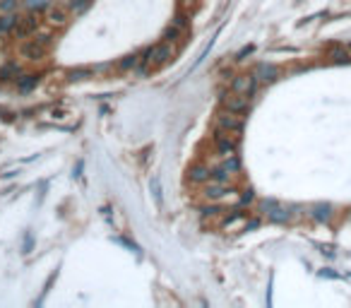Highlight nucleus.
<instances>
[{
  "instance_id": "25",
  "label": "nucleus",
  "mask_w": 351,
  "mask_h": 308,
  "mask_svg": "<svg viewBox=\"0 0 351 308\" xmlns=\"http://www.w3.org/2000/svg\"><path fill=\"white\" fill-rule=\"evenodd\" d=\"M253 51H255V46L253 44H248V46H243V48H240L238 53H236V60H245V58H248L250 53H253Z\"/></svg>"
},
{
  "instance_id": "26",
  "label": "nucleus",
  "mask_w": 351,
  "mask_h": 308,
  "mask_svg": "<svg viewBox=\"0 0 351 308\" xmlns=\"http://www.w3.org/2000/svg\"><path fill=\"white\" fill-rule=\"evenodd\" d=\"M258 227H260V217L245 219V224H243V229H240V231H253V229H258Z\"/></svg>"
},
{
  "instance_id": "19",
  "label": "nucleus",
  "mask_w": 351,
  "mask_h": 308,
  "mask_svg": "<svg viewBox=\"0 0 351 308\" xmlns=\"http://www.w3.org/2000/svg\"><path fill=\"white\" fill-rule=\"evenodd\" d=\"M171 24L178 27L181 32H188V29H190V12H188V10H178L173 15V19H171Z\"/></svg>"
},
{
  "instance_id": "2",
  "label": "nucleus",
  "mask_w": 351,
  "mask_h": 308,
  "mask_svg": "<svg viewBox=\"0 0 351 308\" xmlns=\"http://www.w3.org/2000/svg\"><path fill=\"white\" fill-rule=\"evenodd\" d=\"M212 142H214V154H217L219 159H226V157L238 154V133H229V130H224V128L214 126Z\"/></svg>"
},
{
  "instance_id": "12",
  "label": "nucleus",
  "mask_w": 351,
  "mask_h": 308,
  "mask_svg": "<svg viewBox=\"0 0 351 308\" xmlns=\"http://www.w3.org/2000/svg\"><path fill=\"white\" fill-rule=\"evenodd\" d=\"M39 82H41V75L39 73H22L15 84H17V89L22 94H29V91H34L39 87Z\"/></svg>"
},
{
  "instance_id": "6",
  "label": "nucleus",
  "mask_w": 351,
  "mask_h": 308,
  "mask_svg": "<svg viewBox=\"0 0 351 308\" xmlns=\"http://www.w3.org/2000/svg\"><path fill=\"white\" fill-rule=\"evenodd\" d=\"M260 212L269 222H274V224H287V222H291V212L287 207H282L279 202H274V200H262L260 202Z\"/></svg>"
},
{
  "instance_id": "14",
  "label": "nucleus",
  "mask_w": 351,
  "mask_h": 308,
  "mask_svg": "<svg viewBox=\"0 0 351 308\" xmlns=\"http://www.w3.org/2000/svg\"><path fill=\"white\" fill-rule=\"evenodd\" d=\"M17 22H19L17 12H5V15H0V37H10Z\"/></svg>"
},
{
  "instance_id": "9",
  "label": "nucleus",
  "mask_w": 351,
  "mask_h": 308,
  "mask_svg": "<svg viewBox=\"0 0 351 308\" xmlns=\"http://www.w3.org/2000/svg\"><path fill=\"white\" fill-rule=\"evenodd\" d=\"M44 15H46V19H44V22H46V27L63 29L65 24L70 22V15H73V12H70L67 8H63V5H51Z\"/></svg>"
},
{
  "instance_id": "20",
  "label": "nucleus",
  "mask_w": 351,
  "mask_h": 308,
  "mask_svg": "<svg viewBox=\"0 0 351 308\" xmlns=\"http://www.w3.org/2000/svg\"><path fill=\"white\" fill-rule=\"evenodd\" d=\"M92 5V0H67V10L70 12H75V15H80V12H84V10Z\"/></svg>"
},
{
  "instance_id": "3",
  "label": "nucleus",
  "mask_w": 351,
  "mask_h": 308,
  "mask_svg": "<svg viewBox=\"0 0 351 308\" xmlns=\"http://www.w3.org/2000/svg\"><path fill=\"white\" fill-rule=\"evenodd\" d=\"M236 188H233L231 183H219V181H209L200 186V195L202 200L207 202H222V200H229V198H236Z\"/></svg>"
},
{
  "instance_id": "11",
  "label": "nucleus",
  "mask_w": 351,
  "mask_h": 308,
  "mask_svg": "<svg viewBox=\"0 0 351 308\" xmlns=\"http://www.w3.org/2000/svg\"><path fill=\"white\" fill-rule=\"evenodd\" d=\"M255 77H258L260 84H272V82L279 77V70L274 68V65H269V63H260L258 68H255Z\"/></svg>"
},
{
  "instance_id": "24",
  "label": "nucleus",
  "mask_w": 351,
  "mask_h": 308,
  "mask_svg": "<svg viewBox=\"0 0 351 308\" xmlns=\"http://www.w3.org/2000/svg\"><path fill=\"white\" fill-rule=\"evenodd\" d=\"M253 200H255V193L250 191H243L240 193V198H238V205H236V207H245V205H250V202H253Z\"/></svg>"
},
{
  "instance_id": "1",
  "label": "nucleus",
  "mask_w": 351,
  "mask_h": 308,
  "mask_svg": "<svg viewBox=\"0 0 351 308\" xmlns=\"http://www.w3.org/2000/svg\"><path fill=\"white\" fill-rule=\"evenodd\" d=\"M173 55H176V48H173L171 41H159V44L149 46L147 51L142 53V63H139L137 73L139 75L152 73V70H157V68H161V65L171 63Z\"/></svg>"
},
{
  "instance_id": "7",
  "label": "nucleus",
  "mask_w": 351,
  "mask_h": 308,
  "mask_svg": "<svg viewBox=\"0 0 351 308\" xmlns=\"http://www.w3.org/2000/svg\"><path fill=\"white\" fill-rule=\"evenodd\" d=\"M222 106L229 111H236V113H248L250 106H253V97L238 94V91H229V94H222Z\"/></svg>"
},
{
  "instance_id": "15",
  "label": "nucleus",
  "mask_w": 351,
  "mask_h": 308,
  "mask_svg": "<svg viewBox=\"0 0 351 308\" xmlns=\"http://www.w3.org/2000/svg\"><path fill=\"white\" fill-rule=\"evenodd\" d=\"M310 217H313L315 222H320V224H327V222L332 219V205H327V202L315 205L313 212H310Z\"/></svg>"
},
{
  "instance_id": "4",
  "label": "nucleus",
  "mask_w": 351,
  "mask_h": 308,
  "mask_svg": "<svg viewBox=\"0 0 351 308\" xmlns=\"http://www.w3.org/2000/svg\"><path fill=\"white\" fill-rule=\"evenodd\" d=\"M214 126L217 128H224V130H229V133H243V128H245V116L243 113H236V111H229L219 106V111L214 113Z\"/></svg>"
},
{
  "instance_id": "27",
  "label": "nucleus",
  "mask_w": 351,
  "mask_h": 308,
  "mask_svg": "<svg viewBox=\"0 0 351 308\" xmlns=\"http://www.w3.org/2000/svg\"><path fill=\"white\" fill-rule=\"evenodd\" d=\"M318 248H320V253H323V255H327V258H334V255H337V251H334V245L318 243Z\"/></svg>"
},
{
  "instance_id": "22",
  "label": "nucleus",
  "mask_w": 351,
  "mask_h": 308,
  "mask_svg": "<svg viewBox=\"0 0 351 308\" xmlns=\"http://www.w3.org/2000/svg\"><path fill=\"white\" fill-rule=\"evenodd\" d=\"M183 34H185V32H181V29L173 27V24H168L166 32H164V41H171V44H173V41H178Z\"/></svg>"
},
{
  "instance_id": "16",
  "label": "nucleus",
  "mask_w": 351,
  "mask_h": 308,
  "mask_svg": "<svg viewBox=\"0 0 351 308\" xmlns=\"http://www.w3.org/2000/svg\"><path fill=\"white\" fill-rule=\"evenodd\" d=\"M139 63H142V53H130L118 60V70L120 73H130V70H137Z\"/></svg>"
},
{
  "instance_id": "21",
  "label": "nucleus",
  "mask_w": 351,
  "mask_h": 308,
  "mask_svg": "<svg viewBox=\"0 0 351 308\" xmlns=\"http://www.w3.org/2000/svg\"><path fill=\"white\" fill-rule=\"evenodd\" d=\"M22 8V0H0V15L5 12H17Z\"/></svg>"
},
{
  "instance_id": "29",
  "label": "nucleus",
  "mask_w": 351,
  "mask_h": 308,
  "mask_svg": "<svg viewBox=\"0 0 351 308\" xmlns=\"http://www.w3.org/2000/svg\"><path fill=\"white\" fill-rule=\"evenodd\" d=\"M65 116H67V113H65V111H60V109H53V111H51V118H56V120H63Z\"/></svg>"
},
{
  "instance_id": "28",
  "label": "nucleus",
  "mask_w": 351,
  "mask_h": 308,
  "mask_svg": "<svg viewBox=\"0 0 351 308\" xmlns=\"http://www.w3.org/2000/svg\"><path fill=\"white\" fill-rule=\"evenodd\" d=\"M116 243L120 245H125V248H130V251H135V253H139V248L135 243H130V241H125V238H116Z\"/></svg>"
},
{
  "instance_id": "18",
  "label": "nucleus",
  "mask_w": 351,
  "mask_h": 308,
  "mask_svg": "<svg viewBox=\"0 0 351 308\" xmlns=\"http://www.w3.org/2000/svg\"><path fill=\"white\" fill-rule=\"evenodd\" d=\"M94 68H75V70H67V82H82L87 80V77H94Z\"/></svg>"
},
{
  "instance_id": "5",
  "label": "nucleus",
  "mask_w": 351,
  "mask_h": 308,
  "mask_svg": "<svg viewBox=\"0 0 351 308\" xmlns=\"http://www.w3.org/2000/svg\"><path fill=\"white\" fill-rule=\"evenodd\" d=\"M19 53H22V58L27 63H41L48 55V46L44 41H39L37 37H29L19 44Z\"/></svg>"
},
{
  "instance_id": "10",
  "label": "nucleus",
  "mask_w": 351,
  "mask_h": 308,
  "mask_svg": "<svg viewBox=\"0 0 351 308\" xmlns=\"http://www.w3.org/2000/svg\"><path fill=\"white\" fill-rule=\"evenodd\" d=\"M258 77L253 73H243V75H236L231 80V91H238V94H248V97H255L258 91Z\"/></svg>"
},
{
  "instance_id": "30",
  "label": "nucleus",
  "mask_w": 351,
  "mask_h": 308,
  "mask_svg": "<svg viewBox=\"0 0 351 308\" xmlns=\"http://www.w3.org/2000/svg\"><path fill=\"white\" fill-rule=\"evenodd\" d=\"M82 166H84L82 162H77V169H75V173H73L75 178H80V176H82Z\"/></svg>"
},
{
  "instance_id": "13",
  "label": "nucleus",
  "mask_w": 351,
  "mask_h": 308,
  "mask_svg": "<svg viewBox=\"0 0 351 308\" xmlns=\"http://www.w3.org/2000/svg\"><path fill=\"white\" fill-rule=\"evenodd\" d=\"M22 73H24L22 65H19L17 60H10V63H5L0 68V82H3V84H5V82H17Z\"/></svg>"
},
{
  "instance_id": "31",
  "label": "nucleus",
  "mask_w": 351,
  "mask_h": 308,
  "mask_svg": "<svg viewBox=\"0 0 351 308\" xmlns=\"http://www.w3.org/2000/svg\"><path fill=\"white\" fill-rule=\"evenodd\" d=\"M320 277H339V274L332 272V270H323V272H320Z\"/></svg>"
},
{
  "instance_id": "23",
  "label": "nucleus",
  "mask_w": 351,
  "mask_h": 308,
  "mask_svg": "<svg viewBox=\"0 0 351 308\" xmlns=\"http://www.w3.org/2000/svg\"><path fill=\"white\" fill-rule=\"evenodd\" d=\"M152 195H154V200H157V205L161 207V205H164V198H161V186H159V178H157V176L152 178Z\"/></svg>"
},
{
  "instance_id": "8",
  "label": "nucleus",
  "mask_w": 351,
  "mask_h": 308,
  "mask_svg": "<svg viewBox=\"0 0 351 308\" xmlns=\"http://www.w3.org/2000/svg\"><path fill=\"white\" fill-rule=\"evenodd\" d=\"M185 178H188V183H193V186H204V183L212 181V166L204 162L190 164L188 171H185Z\"/></svg>"
},
{
  "instance_id": "17",
  "label": "nucleus",
  "mask_w": 351,
  "mask_h": 308,
  "mask_svg": "<svg viewBox=\"0 0 351 308\" xmlns=\"http://www.w3.org/2000/svg\"><path fill=\"white\" fill-rule=\"evenodd\" d=\"M53 5V0H22V8L27 10V12H46L48 8Z\"/></svg>"
}]
</instances>
